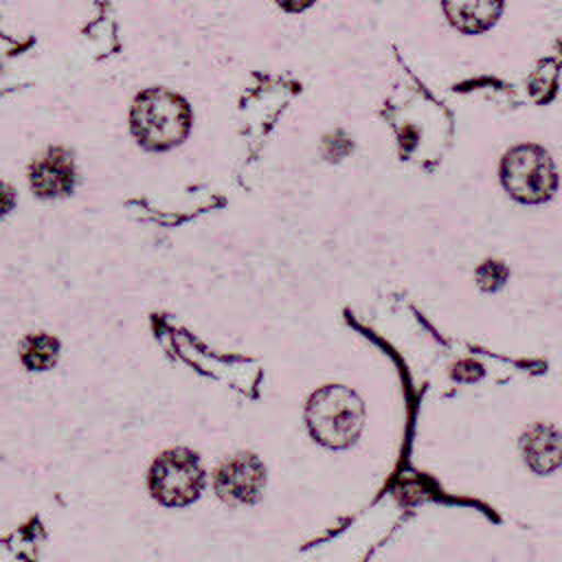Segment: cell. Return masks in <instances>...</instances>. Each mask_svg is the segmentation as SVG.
Returning <instances> with one entry per match:
<instances>
[{"label":"cell","instance_id":"cell-3","mask_svg":"<svg viewBox=\"0 0 562 562\" xmlns=\"http://www.w3.org/2000/svg\"><path fill=\"white\" fill-rule=\"evenodd\" d=\"M204 487V468L189 448L162 450L147 472L151 498L165 507H187L200 498Z\"/></svg>","mask_w":562,"mask_h":562},{"label":"cell","instance_id":"cell-5","mask_svg":"<svg viewBox=\"0 0 562 562\" xmlns=\"http://www.w3.org/2000/svg\"><path fill=\"white\" fill-rule=\"evenodd\" d=\"M29 180L33 191L42 198H59L70 193L75 182V167L70 154L61 147H50L31 165Z\"/></svg>","mask_w":562,"mask_h":562},{"label":"cell","instance_id":"cell-4","mask_svg":"<svg viewBox=\"0 0 562 562\" xmlns=\"http://www.w3.org/2000/svg\"><path fill=\"white\" fill-rule=\"evenodd\" d=\"M266 468L252 452L226 457L213 472V490L228 505H252L261 498Z\"/></svg>","mask_w":562,"mask_h":562},{"label":"cell","instance_id":"cell-1","mask_svg":"<svg viewBox=\"0 0 562 562\" xmlns=\"http://www.w3.org/2000/svg\"><path fill=\"white\" fill-rule=\"evenodd\" d=\"M191 125V112L182 97L165 88L140 92L132 108V132L149 149L178 145Z\"/></svg>","mask_w":562,"mask_h":562},{"label":"cell","instance_id":"cell-6","mask_svg":"<svg viewBox=\"0 0 562 562\" xmlns=\"http://www.w3.org/2000/svg\"><path fill=\"white\" fill-rule=\"evenodd\" d=\"M59 358V340L46 331L29 334L20 342V362L29 371H46Z\"/></svg>","mask_w":562,"mask_h":562},{"label":"cell","instance_id":"cell-2","mask_svg":"<svg viewBox=\"0 0 562 562\" xmlns=\"http://www.w3.org/2000/svg\"><path fill=\"white\" fill-rule=\"evenodd\" d=\"M305 422L316 441L329 448H345L362 428V406L351 391L325 386L310 397Z\"/></svg>","mask_w":562,"mask_h":562}]
</instances>
